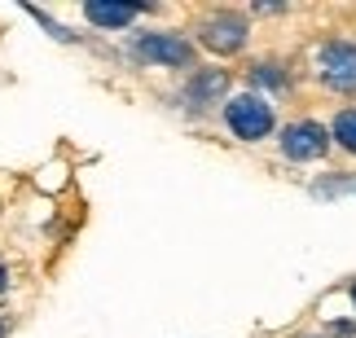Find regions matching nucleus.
Listing matches in <instances>:
<instances>
[{"mask_svg":"<svg viewBox=\"0 0 356 338\" xmlns=\"http://www.w3.org/2000/svg\"><path fill=\"white\" fill-rule=\"evenodd\" d=\"M220 115H225V128L246 145H259V141H268L273 132H277V105L268 97H259V92H251V88L234 92Z\"/></svg>","mask_w":356,"mask_h":338,"instance_id":"obj_1","label":"nucleus"},{"mask_svg":"<svg viewBox=\"0 0 356 338\" xmlns=\"http://www.w3.org/2000/svg\"><path fill=\"white\" fill-rule=\"evenodd\" d=\"M194 35L216 58H238V53H246V44H251V18H246L242 9H211V13L198 18Z\"/></svg>","mask_w":356,"mask_h":338,"instance_id":"obj_2","label":"nucleus"},{"mask_svg":"<svg viewBox=\"0 0 356 338\" xmlns=\"http://www.w3.org/2000/svg\"><path fill=\"white\" fill-rule=\"evenodd\" d=\"M132 58L168 71H198V44L181 31H141L132 40Z\"/></svg>","mask_w":356,"mask_h":338,"instance_id":"obj_3","label":"nucleus"},{"mask_svg":"<svg viewBox=\"0 0 356 338\" xmlns=\"http://www.w3.org/2000/svg\"><path fill=\"white\" fill-rule=\"evenodd\" d=\"M330 128L325 124H317V119H295V124H286L282 132H277V150H282V158L286 163H321L325 154H330Z\"/></svg>","mask_w":356,"mask_h":338,"instance_id":"obj_4","label":"nucleus"},{"mask_svg":"<svg viewBox=\"0 0 356 338\" xmlns=\"http://www.w3.org/2000/svg\"><path fill=\"white\" fill-rule=\"evenodd\" d=\"M317 84L339 97H356V40H325L317 49Z\"/></svg>","mask_w":356,"mask_h":338,"instance_id":"obj_5","label":"nucleus"},{"mask_svg":"<svg viewBox=\"0 0 356 338\" xmlns=\"http://www.w3.org/2000/svg\"><path fill=\"white\" fill-rule=\"evenodd\" d=\"M229 88H234V75L225 66H198V71H189L181 88V105L185 110H216V105L225 110Z\"/></svg>","mask_w":356,"mask_h":338,"instance_id":"obj_6","label":"nucleus"},{"mask_svg":"<svg viewBox=\"0 0 356 338\" xmlns=\"http://www.w3.org/2000/svg\"><path fill=\"white\" fill-rule=\"evenodd\" d=\"M141 13H149V5H136V0H88L84 5V18L92 26H102V31H123Z\"/></svg>","mask_w":356,"mask_h":338,"instance_id":"obj_7","label":"nucleus"},{"mask_svg":"<svg viewBox=\"0 0 356 338\" xmlns=\"http://www.w3.org/2000/svg\"><path fill=\"white\" fill-rule=\"evenodd\" d=\"M246 84H251V92H259V97H268V92H291V71H286L282 58H259L251 62V71H246Z\"/></svg>","mask_w":356,"mask_h":338,"instance_id":"obj_8","label":"nucleus"},{"mask_svg":"<svg viewBox=\"0 0 356 338\" xmlns=\"http://www.w3.org/2000/svg\"><path fill=\"white\" fill-rule=\"evenodd\" d=\"M330 141L343 154L356 158V105H339V110H334V119H330Z\"/></svg>","mask_w":356,"mask_h":338,"instance_id":"obj_9","label":"nucleus"},{"mask_svg":"<svg viewBox=\"0 0 356 338\" xmlns=\"http://www.w3.org/2000/svg\"><path fill=\"white\" fill-rule=\"evenodd\" d=\"M317 198H356V176H330V180L312 185Z\"/></svg>","mask_w":356,"mask_h":338,"instance_id":"obj_10","label":"nucleus"},{"mask_svg":"<svg viewBox=\"0 0 356 338\" xmlns=\"http://www.w3.org/2000/svg\"><path fill=\"white\" fill-rule=\"evenodd\" d=\"M26 13H31V18H35L40 26H44V31H49L53 40H62V44H71V40H75V35H71V31H66V26H62V22H53V18H49V13H40V9H31V5H26Z\"/></svg>","mask_w":356,"mask_h":338,"instance_id":"obj_11","label":"nucleus"},{"mask_svg":"<svg viewBox=\"0 0 356 338\" xmlns=\"http://www.w3.org/2000/svg\"><path fill=\"white\" fill-rule=\"evenodd\" d=\"M5 290H9V268L0 264V294H5Z\"/></svg>","mask_w":356,"mask_h":338,"instance_id":"obj_12","label":"nucleus"},{"mask_svg":"<svg viewBox=\"0 0 356 338\" xmlns=\"http://www.w3.org/2000/svg\"><path fill=\"white\" fill-rule=\"evenodd\" d=\"M5 334H9V326H5V321H0V338H5Z\"/></svg>","mask_w":356,"mask_h":338,"instance_id":"obj_13","label":"nucleus"},{"mask_svg":"<svg viewBox=\"0 0 356 338\" xmlns=\"http://www.w3.org/2000/svg\"><path fill=\"white\" fill-rule=\"evenodd\" d=\"M352 307H356V281H352Z\"/></svg>","mask_w":356,"mask_h":338,"instance_id":"obj_14","label":"nucleus"},{"mask_svg":"<svg viewBox=\"0 0 356 338\" xmlns=\"http://www.w3.org/2000/svg\"><path fill=\"white\" fill-rule=\"evenodd\" d=\"M304 338H325V334H304Z\"/></svg>","mask_w":356,"mask_h":338,"instance_id":"obj_15","label":"nucleus"}]
</instances>
